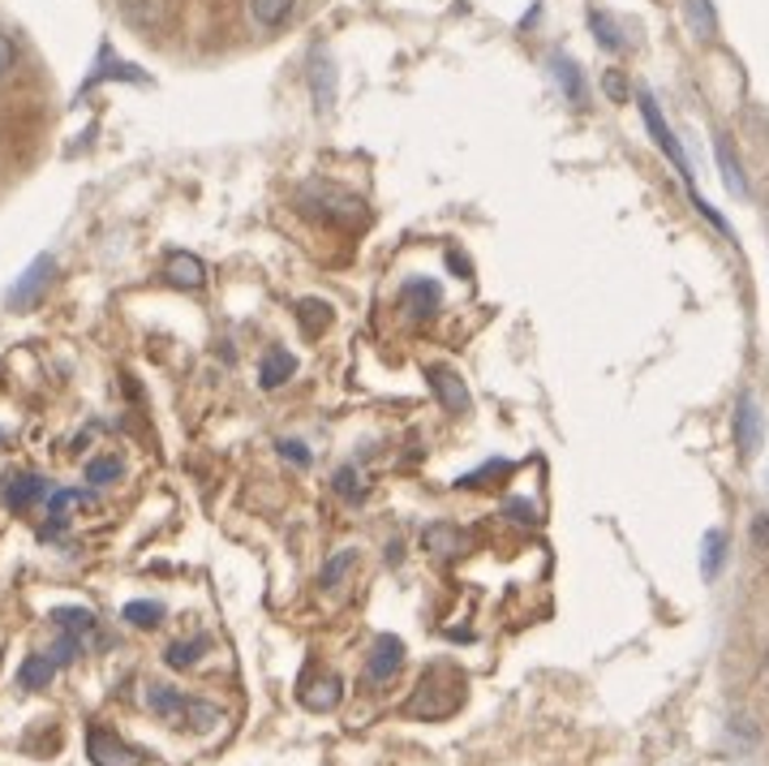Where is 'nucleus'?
<instances>
[{
  "mask_svg": "<svg viewBox=\"0 0 769 766\" xmlns=\"http://www.w3.org/2000/svg\"><path fill=\"white\" fill-rule=\"evenodd\" d=\"M731 431H735L739 457L752 461V457L761 452V444H766V409H761V401H757L752 392H739L735 413H731Z\"/></svg>",
  "mask_w": 769,
  "mask_h": 766,
  "instance_id": "6",
  "label": "nucleus"
},
{
  "mask_svg": "<svg viewBox=\"0 0 769 766\" xmlns=\"http://www.w3.org/2000/svg\"><path fill=\"white\" fill-rule=\"evenodd\" d=\"M723 560H727V529H709L705 543H700V577L714 581Z\"/></svg>",
  "mask_w": 769,
  "mask_h": 766,
  "instance_id": "24",
  "label": "nucleus"
},
{
  "mask_svg": "<svg viewBox=\"0 0 769 766\" xmlns=\"http://www.w3.org/2000/svg\"><path fill=\"white\" fill-rule=\"evenodd\" d=\"M147 706L151 715H159L164 724L172 727H190V732H215L224 724V711L215 702H202V697H190L172 685H147Z\"/></svg>",
  "mask_w": 769,
  "mask_h": 766,
  "instance_id": "1",
  "label": "nucleus"
},
{
  "mask_svg": "<svg viewBox=\"0 0 769 766\" xmlns=\"http://www.w3.org/2000/svg\"><path fill=\"white\" fill-rule=\"evenodd\" d=\"M280 457H288L293 465H309V452H306V444H297V440H280Z\"/></svg>",
  "mask_w": 769,
  "mask_h": 766,
  "instance_id": "36",
  "label": "nucleus"
},
{
  "mask_svg": "<svg viewBox=\"0 0 769 766\" xmlns=\"http://www.w3.org/2000/svg\"><path fill=\"white\" fill-rule=\"evenodd\" d=\"M56 659H48V654H27L22 659V668H18V685L27 689V693H39V689H48L56 681Z\"/></svg>",
  "mask_w": 769,
  "mask_h": 766,
  "instance_id": "19",
  "label": "nucleus"
},
{
  "mask_svg": "<svg viewBox=\"0 0 769 766\" xmlns=\"http://www.w3.org/2000/svg\"><path fill=\"white\" fill-rule=\"evenodd\" d=\"M602 91L611 95V104H628V99H632V91H628V82H623L619 70H611V74L602 78Z\"/></svg>",
  "mask_w": 769,
  "mask_h": 766,
  "instance_id": "34",
  "label": "nucleus"
},
{
  "mask_svg": "<svg viewBox=\"0 0 769 766\" xmlns=\"http://www.w3.org/2000/svg\"><path fill=\"white\" fill-rule=\"evenodd\" d=\"M340 697H345V685H340L336 672H318V676H309L306 685H302V702H306L309 711H336Z\"/></svg>",
  "mask_w": 769,
  "mask_h": 766,
  "instance_id": "16",
  "label": "nucleus"
},
{
  "mask_svg": "<svg viewBox=\"0 0 769 766\" xmlns=\"http://www.w3.org/2000/svg\"><path fill=\"white\" fill-rule=\"evenodd\" d=\"M550 78H555V86H559L572 104H589V86H584V74H580V65L572 56L555 52V56H550Z\"/></svg>",
  "mask_w": 769,
  "mask_h": 766,
  "instance_id": "17",
  "label": "nucleus"
},
{
  "mask_svg": "<svg viewBox=\"0 0 769 766\" xmlns=\"http://www.w3.org/2000/svg\"><path fill=\"white\" fill-rule=\"evenodd\" d=\"M422 547L430 556H439V560H452V556H461L464 547H468V534L452 522H434L422 529Z\"/></svg>",
  "mask_w": 769,
  "mask_h": 766,
  "instance_id": "14",
  "label": "nucleus"
},
{
  "mask_svg": "<svg viewBox=\"0 0 769 766\" xmlns=\"http://www.w3.org/2000/svg\"><path fill=\"white\" fill-rule=\"evenodd\" d=\"M52 629H56V646H52V659H56V663H74L77 654L104 646L99 620H95V611H86V607H56V611H52Z\"/></svg>",
  "mask_w": 769,
  "mask_h": 766,
  "instance_id": "3",
  "label": "nucleus"
},
{
  "mask_svg": "<svg viewBox=\"0 0 769 766\" xmlns=\"http://www.w3.org/2000/svg\"><path fill=\"white\" fill-rule=\"evenodd\" d=\"M331 491L340 495V500H348V504H357V500H366V474L357 470V465H340L336 470V479H331Z\"/></svg>",
  "mask_w": 769,
  "mask_h": 766,
  "instance_id": "28",
  "label": "nucleus"
},
{
  "mask_svg": "<svg viewBox=\"0 0 769 766\" xmlns=\"http://www.w3.org/2000/svg\"><path fill=\"white\" fill-rule=\"evenodd\" d=\"M357 568V547H340V552H331L323 568H318V586L323 590H336V586H345V577Z\"/></svg>",
  "mask_w": 769,
  "mask_h": 766,
  "instance_id": "22",
  "label": "nucleus"
},
{
  "mask_svg": "<svg viewBox=\"0 0 769 766\" xmlns=\"http://www.w3.org/2000/svg\"><path fill=\"white\" fill-rule=\"evenodd\" d=\"M400 668H404V642L391 638V633H383V638H375L370 654H366V672H361V681H366L370 689H383L400 676Z\"/></svg>",
  "mask_w": 769,
  "mask_h": 766,
  "instance_id": "9",
  "label": "nucleus"
},
{
  "mask_svg": "<svg viewBox=\"0 0 769 766\" xmlns=\"http://www.w3.org/2000/svg\"><path fill=\"white\" fill-rule=\"evenodd\" d=\"M202 650H211V638H207V633H198L190 642H172L164 650V663L177 668V672H186V668H193V663L202 659Z\"/></svg>",
  "mask_w": 769,
  "mask_h": 766,
  "instance_id": "26",
  "label": "nucleus"
},
{
  "mask_svg": "<svg viewBox=\"0 0 769 766\" xmlns=\"http://www.w3.org/2000/svg\"><path fill=\"white\" fill-rule=\"evenodd\" d=\"M297 207H302V216L323 220V224H331V229H357V224L370 220L366 199L348 195V190H340V186H327V181L306 186V190L297 195Z\"/></svg>",
  "mask_w": 769,
  "mask_h": 766,
  "instance_id": "2",
  "label": "nucleus"
},
{
  "mask_svg": "<svg viewBox=\"0 0 769 766\" xmlns=\"http://www.w3.org/2000/svg\"><path fill=\"white\" fill-rule=\"evenodd\" d=\"M331 306L327 302H318V297H306V302H297V327H302V336L306 340H318L327 327H331Z\"/></svg>",
  "mask_w": 769,
  "mask_h": 766,
  "instance_id": "21",
  "label": "nucleus"
},
{
  "mask_svg": "<svg viewBox=\"0 0 769 766\" xmlns=\"http://www.w3.org/2000/svg\"><path fill=\"white\" fill-rule=\"evenodd\" d=\"M757 685L769 693V650H766V659H761V672H757Z\"/></svg>",
  "mask_w": 769,
  "mask_h": 766,
  "instance_id": "37",
  "label": "nucleus"
},
{
  "mask_svg": "<svg viewBox=\"0 0 769 766\" xmlns=\"http://www.w3.org/2000/svg\"><path fill=\"white\" fill-rule=\"evenodd\" d=\"M718 168H723V186L731 190L735 199H748V177H744V164L735 156L727 134H718Z\"/></svg>",
  "mask_w": 769,
  "mask_h": 766,
  "instance_id": "20",
  "label": "nucleus"
},
{
  "mask_svg": "<svg viewBox=\"0 0 769 766\" xmlns=\"http://www.w3.org/2000/svg\"><path fill=\"white\" fill-rule=\"evenodd\" d=\"M74 508H95V495L91 491H52L48 495V525H43V534H61L65 525L74 522Z\"/></svg>",
  "mask_w": 769,
  "mask_h": 766,
  "instance_id": "13",
  "label": "nucleus"
},
{
  "mask_svg": "<svg viewBox=\"0 0 769 766\" xmlns=\"http://www.w3.org/2000/svg\"><path fill=\"white\" fill-rule=\"evenodd\" d=\"M425 384H430V392L439 397V405L447 413H464L468 409V388H464V379L452 366H425Z\"/></svg>",
  "mask_w": 769,
  "mask_h": 766,
  "instance_id": "12",
  "label": "nucleus"
},
{
  "mask_svg": "<svg viewBox=\"0 0 769 766\" xmlns=\"http://www.w3.org/2000/svg\"><path fill=\"white\" fill-rule=\"evenodd\" d=\"M293 375H297V358H293L288 349H267V354H263V363H259V384H263L267 392L284 388Z\"/></svg>",
  "mask_w": 769,
  "mask_h": 766,
  "instance_id": "18",
  "label": "nucleus"
},
{
  "mask_svg": "<svg viewBox=\"0 0 769 766\" xmlns=\"http://www.w3.org/2000/svg\"><path fill=\"white\" fill-rule=\"evenodd\" d=\"M293 4H297V0H250V13H254L259 27L275 31V27H284V22L293 18Z\"/></svg>",
  "mask_w": 769,
  "mask_h": 766,
  "instance_id": "27",
  "label": "nucleus"
},
{
  "mask_svg": "<svg viewBox=\"0 0 769 766\" xmlns=\"http://www.w3.org/2000/svg\"><path fill=\"white\" fill-rule=\"evenodd\" d=\"M120 474H125V465H120L116 457H95V461H86V483L91 486L120 483Z\"/></svg>",
  "mask_w": 769,
  "mask_h": 766,
  "instance_id": "30",
  "label": "nucleus"
},
{
  "mask_svg": "<svg viewBox=\"0 0 769 766\" xmlns=\"http://www.w3.org/2000/svg\"><path fill=\"white\" fill-rule=\"evenodd\" d=\"M164 276H168V284H177V288H202V284H207V263H202L198 254L172 250V254L164 259Z\"/></svg>",
  "mask_w": 769,
  "mask_h": 766,
  "instance_id": "15",
  "label": "nucleus"
},
{
  "mask_svg": "<svg viewBox=\"0 0 769 766\" xmlns=\"http://www.w3.org/2000/svg\"><path fill=\"white\" fill-rule=\"evenodd\" d=\"M52 272H56V259L52 254H39L35 263L13 281V288H9V311H31V306H39V297H43V288H48V281H52Z\"/></svg>",
  "mask_w": 769,
  "mask_h": 766,
  "instance_id": "10",
  "label": "nucleus"
},
{
  "mask_svg": "<svg viewBox=\"0 0 769 766\" xmlns=\"http://www.w3.org/2000/svg\"><path fill=\"white\" fill-rule=\"evenodd\" d=\"M134 629H155L159 620H164V604H151V599H134V604H125V611H120Z\"/></svg>",
  "mask_w": 769,
  "mask_h": 766,
  "instance_id": "29",
  "label": "nucleus"
},
{
  "mask_svg": "<svg viewBox=\"0 0 769 766\" xmlns=\"http://www.w3.org/2000/svg\"><path fill=\"white\" fill-rule=\"evenodd\" d=\"M52 491H56V486H48V479H43V474H31V470H9V474L0 479V500H4L9 513H31V508L43 504Z\"/></svg>",
  "mask_w": 769,
  "mask_h": 766,
  "instance_id": "7",
  "label": "nucleus"
},
{
  "mask_svg": "<svg viewBox=\"0 0 769 766\" xmlns=\"http://www.w3.org/2000/svg\"><path fill=\"white\" fill-rule=\"evenodd\" d=\"M439 284L434 281H409L404 284V302H418V315H430L434 306H439Z\"/></svg>",
  "mask_w": 769,
  "mask_h": 766,
  "instance_id": "31",
  "label": "nucleus"
},
{
  "mask_svg": "<svg viewBox=\"0 0 769 766\" xmlns=\"http://www.w3.org/2000/svg\"><path fill=\"white\" fill-rule=\"evenodd\" d=\"M589 31H593V40L602 43L607 52H623V27H619L615 18L607 13V9H589Z\"/></svg>",
  "mask_w": 769,
  "mask_h": 766,
  "instance_id": "25",
  "label": "nucleus"
},
{
  "mask_svg": "<svg viewBox=\"0 0 769 766\" xmlns=\"http://www.w3.org/2000/svg\"><path fill=\"white\" fill-rule=\"evenodd\" d=\"M636 99H641V117H645V129L654 134V143H657V151L666 156V160L675 164V172L688 181V190H693V164H688V156H684V147H680V138H675V129L666 125V117H662V108H657V99L650 95V91H636Z\"/></svg>",
  "mask_w": 769,
  "mask_h": 766,
  "instance_id": "5",
  "label": "nucleus"
},
{
  "mask_svg": "<svg viewBox=\"0 0 769 766\" xmlns=\"http://www.w3.org/2000/svg\"><path fill=\"white\" fill-rule=\"evenodd\" d=\"M684 22L696 40H714L718 35V13L709 0H684Z\"/></svg>",
  "mask_w": 769,
  "mask_h": 766,
  "instance_id": "23",
  "label": "nucleus"
},
{
  "mask_svg": "<svg viewBox=\"0 0 769 766\" xmlns=\"http://www.w3.org/2000/svg\"><path fill=\"white\" fill-rule=\"evenodd\" d=\"M13 70H18V48L9 35H0V78H9Z\"/></svg>",
  "mask_w": 769,
  "mask_h": 766,
  "instance_id": "35",
  "label": "nucleus"
},
{
  "mask_svg": "<svg viewBox=\"0 0 769 766\" xmlns=\"http://www.w3.org/2000/svg\"><path fill=\"white\" fill-rule=\"evenodd\" d=\"M108 78H125V82H147V74H138L134 65H125V61H116V65H104L99 74H91L86 86H95V82H108Z\"/></svg>",
  "mask_w": 769,
  "mask_h": 766,
  "instance_id": "33",
  "label": "nucleus"
},
{
  "mask_svg": "<svg viewBox=\"0 0 769 766\" xmlns=\"http://www.w3.org/2000/svg\"><path fill=\"white\" fill-rule=\"evenodd\" d=\"M464 697V681L452 672V668H443V663H434L430 672L422 676V685L413 693V702H409V715H418V720H443V715H452L456 706H461Z\"/></svg>",
  "mask_w": 769,
  "mask_h": 766,
  "instance_id": "4",
  "label": "nucleus"
},
{
  "mask_svg": "<svg viewBox=\"0 0 769 766\" xmlns=\"http://www.w3.org/2000/svg\"><path fill=\"white\" fill-rule=\"evenodd\" d=\"M309 95H314V108H318V113L336 108L340 74H336V61H331L327 52H314V56H309Z\"/></svg>",
  "mask_w": 769,
  "mask_h": 766,
  "instance_id": "11",
  "label": "nucleus"
},
{
  "mask_svg": "<svg viewBox=\"0 0 769 766\" xmlns=\"http://www.w3.org/2000/svg\"><path fill=\"white\" fill-rule=\"evenodd\" d=\"M748 543H752V552L769 556V508H761V513L752 517V525H748Z\"/></svg>",
  "mask_w": 769,
  "mask_h": 766,
  "instance_id": "32",
  "label": "nucleus"
},
{
  "mask_svg": "<svg viewBox=\"0 0 769 766\" xmlns=\"http://www.w3.org/2000/svg\"><path fill=\"white\" fill-rule=\"evenodd\" d=\"M86 758L95 766H143L147 763L143 749H134L129 741H120L116 732H108V727H99V724L86 732Z\"/></svg>",
  "mask_w": 769,
  "mask_h": 766,
  "instance_id": "8",
  "label": "nucleus"
}]
</instances>
